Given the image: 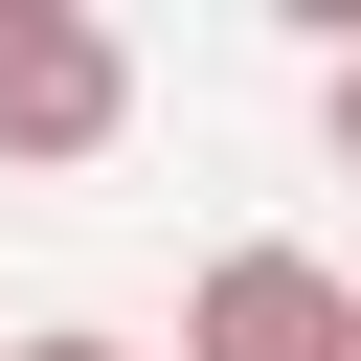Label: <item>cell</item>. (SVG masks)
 I'll return each mask as SVG.
<instances>
[{"mask_svg":"<svg viewBox=\"0 0 361 361\" xmlns=\"http://www.w3.org/2000/svg\"><path fill=\"white\" fill-rule=\"evenodd\" d=\"M316 113H338V158H361V45H338V90H316Z\"/></svg>","mask_w":361,"mask_h":361,"instance_id":"obj_3","label":"cell"},{"mask_svg":"<svg viewBox=\"0 0 361 361\" xmlns=\"http://www.w3.org/2000/svg\"><path fill=\"white\" fill-rule=\"evenodd\" d=\"M180 361H361L338 338V248H203V293H180Z\"/></svg>","mask_w":361,"mask_h":361,"instance_id":"obj_2","label":"cell"},{"mask_svg":"<svg viewBox=\"0 0 361 361\" xmlns=\"http://www.w3.org/2000/svg\"><path fill=\"white\" fill-rule=\"evenodd\" d=\"M0 361H135V338H0Z\"/></svg>","mask_w":361,"mask_h":361,"instance_id":"obj_4","label":"cell"},{"mask_svg":"<svg viewBox=\"0 0 361 361\" xmlns=\"http://www.w3.org/2000/svg\"><path fill=\"white\" fill-rule=\"evenodd\" d=\"M135 135V45L90 0H0V180H90Z\"/></svg>","mask_w":361,"mask_h":361,"instance_id":"obj_1","label":"cell"},{"mask_svg":"<svg viewBox=\"0 0 361 361\" xmlns=\"http://www.w3.org/2000/svg\"><path fill=\"white\" fill-rule=\"evenodd\" d=\"M338 338H361V271H338Z\"/></svg>","mask_w":361,"mask_h":361,"instance_id":"obj_5","label":"cell"}]
</instances>
